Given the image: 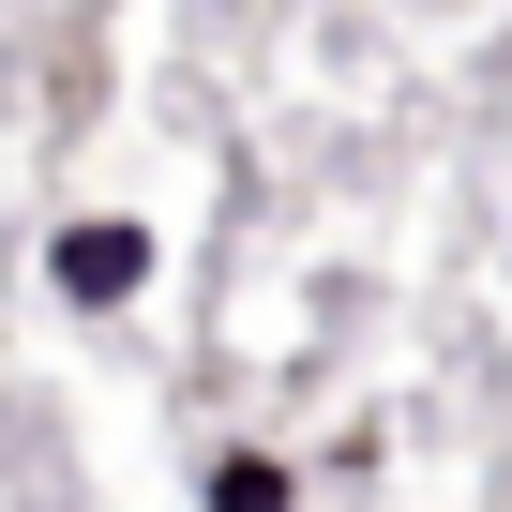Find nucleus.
Masks as SVG:
<instances>
[{
	"label": "nucleus",
	"instance_id": "1",
	"mask_svg": "<svg viewBox=\"0 0 512 512\" xmlns=\"http://www.w3.org/2000/svg\"><path fill=\"white\" fill-rule=\"evenodd\" d=\"M136 272H151L136 226H61V302H136Z\"/></svg>",
	"mask_w": 512,
	"mask_h": 512
},
{
	"label": "nucleus",
	"instance_id": "2",
	"mask_svg": "<svg viewBox=\"0 0 512 512\" xmlns=\"http://www.w3.org/2000/svg\"><path fill=\"white\" fill-rule=\"evenodd\" d=\"M211 512H287V467H272V452H226V467H211Z\"/></svg>",
	"mask_w": 512,
	"mask_h": 512
}]
</instances>
